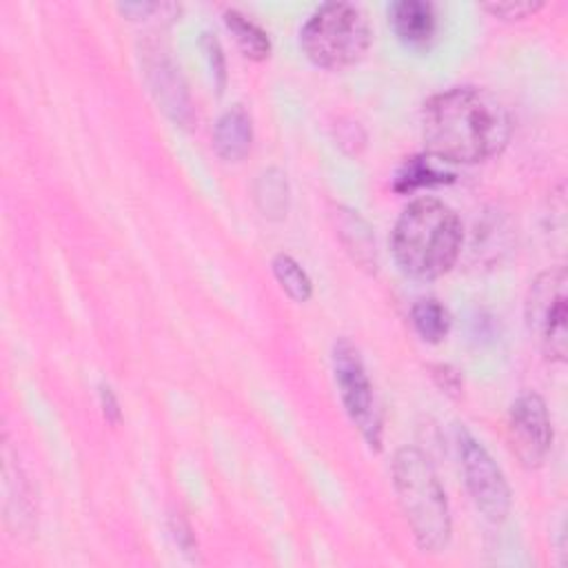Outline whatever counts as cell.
Wrapping results in <instances>:
<instances>
[{
    "label": "cell",
    "instance_id": "obj_19",
    "mask_svg": "<svg viewBox=\"0 0 568 568\" xmlns=\"http://www.w3.org/2000/svg\"><path fill=\"white\" fill-rule=\"evenodd\" d=\"M202 49H204V53H206L211 73L217 75V87H220L217 91H222V87H224V58H222L220 42H217L211 33H204V38H202Z\"/></svg>",
    "mask_w": 568,
    "mask_h": 568
},
{
    "label": "cell",
    "instance_id": "obj_2",
    "mask_svg": "<svg viewBox=\"0 0 568 568\" xmlns=\"http://www.w3.org/2000/svg\"><path fill=\"white\" fill-rule=\"evenodd\" d=\"M462 240V222L448 204L435 197H417L397 217L390 248L406 275L435 280L455 264Z\"/></svg>",
    "mask_w": 568,
    "mask_h": 568
},
{
    "label": "cell",
    "instance_id": "obj_9",
    "mask_svg": "<svg viewBox=\"0 0 568 568\" xmlns=\"http://www.w3.org/2000/svg\"><path fill=\"white\" fill-rule=\"evenodd\" d=\"M393 31L408 47H426L437 29L435 7L426 0H397L388 9Z\"/></svg>",
    "mask_w": 568,
    "mask_h": 568
},
{
    "label": "cell",
    "instance_id": "obj_14",
    "mask_svg": "<svg viewBox=\"0 0 568 568\" xmlns=\"http://www.w3.org/2000/svg\"><path fill=\"white\" fill-rule=\"evenodd\" d=\"M224 22L231 29V33L235 36V42L244 51V55H248L253 60H264L271 53L268 36L251 18H246L244 13H240L235 9H229V11H224Z\"/></svg>",
    "mask_w": 568,
    "mask_h": 568
},
{
    "label": "cell",
    "instance_id": "obj_11",
    "mask_svg": "<svg viewBox=\"0 0 568 568\" xmlns=\"http://www.w3.org/2000/svg\"><path fill=\"white\" fill-rule=\"evenodd\" d=\"M453 178H455V173L448 171V162H444L430 153H424V155L406 158V162L395 173L393 186L399 193H410L422 186L450 182Z\"/></svg>",
    "mask_w": 568,
    "mask_h": 568
},
{
    "label": "cell",
    "instance_id": "obj_15",
    "mask_svg": "<svg viewBox=\"0 0 568 568\" xmlns=\"http://www.w3.org/2000/svg\"><path fill=\"white\" fill-rule=\"evenodd\" d=\"M255 200L264 215L268 217H282L288 209V184L286 175L277 169H271L260 175L255 186Z\"/></svg>",
    "mask_w": 568,
    "mask_h": 568
},
{
    "label": "cell",
    "instance_id": "obj_10",
    "mask_svg": "<svg viewBox=\"0 0 568 568\" xmlns=\"http://www.w3.org/2000/svg\"><path fill=\"white\" fill-rule=\"evenodd\" d=\"M253 142V124H251V115L242 104L231 106L229 111H224L213 129V144L215 151L220 153V158L224 160H242Z\"/></svg>",
    "mask_w": 568,
    "mask_h": 568
},
{
    "label": "cell",
    "instance_id": "obj_17",
    "mask_svg": "<svg viewBox=\"0 0 568 568\" xmlns=\"http://www.w3.org/2000/svg\"><path fill=\"white\" fill-rule=\"evenodd\" d=\"M273 266V275L280 282V286L286 291L288 297H293L295 302H306L313 293V284L311 277L306 275V271L286 253H277L271 262Z\"/></svg>",
    "mask_w": 568,
    "mask_h": 568
},
{
    "label": "cell",
    "instance_id": "obj_5",
    "mask_svg": "<svg viewBox=\"0 0 568 568\" xmlns=\"http://www.w3.org/2000/svg\"><path fill=\"white\" fill-rule=\"evenodd\" d=\"M566 271L550 268L541 273L526 297V324L535 337L539 351L552 359H566L568 337V295H566Z\"/></svg>",
    "mask_w": 568,
    "mask_h": 568
},
{
    "label": "cell",
    "instance_id": "obj_7",
    "mask_svg": "<svg viewBox=\"0 0 568 568\" xmlns=\"http://www.w3.org/2000/svg\"><path fill=\"white\" fill-rule=\"evenodd\" d=\"M457 448L464 481L477 510L490 521H501L510 510V488L504 473L466 428L457 430Z\"/></svg>",
    "mask_w": 568,
    "mask_h": 568
},
{
    "label": "cell",
    "instance_id": "obj_6",
    "mask_svg": "<svg viewBox=\"0 0 568 568\" xmlns=\"http://www.w3.org/2000/svg\"><path fill=\"white\" fill-rule=\"evenodd\" d=\"M333 371L339 388V397L353 424L359 428L368 446L379 448L382 444V410L364 368L359 351L342 339L333 348Z\"/></svg>",
    "mask_w": 568,
    "mask_h": 568
},
{
    "label": "cell",
    "instance_id": "obj_4",
    "mask_svg": "<svg viewBox=\"0 0 568 568\" xmlns=\"http://www.w3.org/2000/svg\"><path fill=\"white\" fill-rule=\"evenodd\" d=\"M306 58L322 69L355 64L371 47V27L364 11L351 2L317 7L300 31Z\"/></svg>",
    "mask_w": 568,
    "mask_h": 568
},
{
    "label": "cell",
    "instance_id": "obj_20",
    "mask_svg": "<svg viewBox=\"0 0 568 568\" xmlns=\"http://www.w3.org/2000/svg\"><path fill=\"white\" fill-rule=\"evenodd\" d=\"M100 399H102V410H104L106 419L115 422L118 415H120V410H118V402H115V397H113V393H111L109 386H102V388H100Z\"/></svg>",
    "mask_w": 568,
    "mask_h": 568
},
{
    "label": "cell",
    "instance_id": "obj_13",
    "mask_svg": "<svg viewBox=\"0 0 568 568\" xmlns=\"http://www.w3.org/2000/svg\"><path fill=\"white\" fill-rule=\"evenodd\" d=\"M410 322L415 333L430 344L442 342L448 335L450 328V315L448 311L433 297L417 300L410 308Z\"/></svg>",
    "mask_w": 568,
    "mask_h": 568
},
{
    "label": "cell",
    "instance_id": "obj_1",
    "mask_svg": "<svg viewBox=\"0 0 568 568\" xmlns=\"http://www.w3.org/2000/svg\"><path fill=\"white\" fill-rule=\"evenodd\" d=\"M422 135L426 151L448 164L481 162L506 146L510 115L488 89L453 87L424 104Z\"/></svg>",
    "mask_w": 568,
    "mask_h": 568
},
{
    "label": "cell",
    "instance_id": "obj_16",
    "mask_svg": "<svg viewBox=\"0 0 568 568\" xmlns=\"http://www.w3.org/2000/svg\"><path fill=\"white\" fill-rule=\"evenodd\" d=\"M155 75V93L158 100H162L164 109L180 122L186 120L189 115V104H186V93H184V84L180 82V75L175 73V69L166 67L160 62V67L153 71Z\"/></svg>",
    "mask_w": 568,
    "mask_h": 568
},
{
    "label": "cell",
    "instance_id": "obj_8",
    "mask_svg": "<svg viewBox=\"0 0 568 568\" xmlns=\"http://www.w3.org/2000/svg\"><path fill=\"white\" fill-rule=\"evenodd\" d=\"M508 442L526 468L544 464L552 444V424L546 402L537 393H524L510 406Z\"/></svg>",
    "mask_w": 568,
    "mask_h": 568
},
{
    "label": "cell",
    "instance_id": "obj_12",
    "mask_svg": "<svg viewBox=\"0 0 568 568\" xmlns=\"http://www.w3.org/2000/svg\"><path fill=\"white\" fill-rule=\"evenodd\" d=\"M339 235L351 251L353 260L362 266H375V237L371 226L355 213L342 211L339 215Z\"/></svg>",
    "mask_w": 568,
    "mask_h": 568
},
{
    "label": "cell",
    "instance_id": "obj_3",
    "mask_svg": "<svg viewBox=\"0 0 568 568\" xmlns=\"http://www.w3.org/2000/svg\"><path fill=\"white\" fill-rule=\"evenodd\" d=\"M393 484L417 546L426 552L446 548L450 539L446 493L428 457L419 448L404 446L395 453Z\"/></svg>",
    "mask_w": 568,
    "mask_h": 568
},
{
    "label": "cell",
    "instance_id": "obj_18",
    "mask_svg": "<svg viewBox=\"0 0 568 568\" xmlns=\"http://www.w3.org/2000/svg\"><path fill=\"white\" fill-rule=\"evenodd\" d=\"M484 9L504 20H521V18H528L535 11H539L541 2L539 0H506V2H488V4H484Z\"/></svg>",
    "mask_w": 568,
    "mask_h": 568
}]
</instances>
